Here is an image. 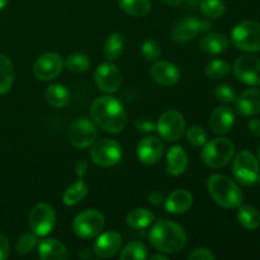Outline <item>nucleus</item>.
<instances>
[{
	"instance_id": "f257e3e1",
	"label": "nucleus",
	"mask_w": 260,
	"mask_h": 260,
	"mask_svg": "<svg viewBox=\"0 0 260 260\" xmlns=\"http://www.w3.org/2000/svg\"><path fill=\"white\" fill-rule=\"evenodd\" d=\"M94 123L109 134H119L127 123V114L121 102L114 96H99L90 107Z\"/></svg>"
},
{
	"instance_id": "f03ea898",
	"label": "nucleus",
	"mask_w": 260,
	"mask_h": 260,
	"mask_svg": "<svg viewBox=\"0 0 260 260\" xmlns=\"http://www.w3.org/2000/svg\"><path fill=\"white\" fill-rule=\"evenodd\" d=\"M150 243L156 250L177 254L187 244V234L182 226L168 220H159L150 231Z\"/></svg>"
},
{
	"instance_id": "7ed1b4c3",
	"label": "nucleus",
	"mask_w": 260,
	"mask_h": 260,
	"mask_svg": "<svg viewBox=\"0 0 260 260\" xmlns=\"http://www.w3.org/2000/svg\"><path fill=\"white\" fill-rule=\"evenodd\" d=\"M207 189L212 200L223 208L233 210L243 203V192L239 185L226 175H211L207 180Z\"/></svg>"
},
{
	"instance_id": "20e7f679",
	"label": "nucleus",
	"mask_w": 260,
	"mask_h": 260,
	"mask_svg": "<svg viewBox=\"0 0 260 260\" xmlns=\"http://www.w3.org/2000/svg\"><path fill=\"white\" fill-rule=\"evenodd\" d=\"M203 146L205 147H203L201 157L207 167L213 168V169H218V168L228 165L235 152V146L233 142L229 139H222V137L211 140L210 142H206Z\"/></svg>"
},
{
	"instance_id": "39448f33",
	"label": "nucleus",
	"mask_w": 260,
	"mask_h": 260,
	"mask_svg": "<svg viewBox=\"0 0 260 260\" xmlns=\"http://www.w3.org/2000/svg\"><path fill=\"white\" fill-rule=\"evenodd\" d=\"M234 46L246 52H260V24L254 20H244L231 30Z\"/></svg>"
},
{
	"instance_id": "423d86ee",
	"label": "nucleus",
	"mask_w": 260,
	"mask_h": 260,
	"mask_svg": "<svg viewBox=\"0 0 260 260\" xmlns=\"http://www.w3.org/2000/svg\"><path fill=\"white\" fill-rule=\"evenodd\" d=\"M259 162L256 157L248 150L238 152L233 161L234 177L239 183L251 187L259 179Z\"/></svg>"
},
{
	"instance_id": "0eeeda50",
	"label": "nucleus",
	"mask_w": 260,
	"mask_h": 260,
	"mask_svg": "<svg viewBox=\"0 0 260 260\" xmlns=\"http://www.w3.org/2000/svg\"><path fill=\"white\" fill-rule=\"evenodd\" d=\"M106 225L103 213L96 210H85L76 215L73 221V230L81 239H91L98 236Z\"/></svg>"
},
{
	"instance_id": "6e6552de",
	"label": "nucleus",
	"mask_w": 260,
	"mask_h": 260,
	"mask_svg": "<svg viewBox=\"0 0 260 260\" xmlns=\"http://www.w3.org/2000/svg\"><path fill=\"white\" fill-rule=\"evenodd\" d=\"M91 160L102 168L114 167L122 159V146L111 139H103L94 142L91 147Z\"/></svg>"
},
{
	"instance_id": "1a4fd4ad",
	"label": "nucleus",
	"mask_w": 260,
	"mask_h": 260,
	"mask_svg": "<svg viewBox=\"0 0 260 260\" xmlns=\"http://www.w3.org/2000/svg\"><path fill=\"white\" fill-rule=\"evenodd\" d=\"M212 28V23L196 17H187L175 23L172 28V40L177 43H184L193 40L200 33L208 32Z\"/></svg>"
},
{
	"instance_id": "9d476101",
	"label": "nucleus",
	"mask_w": 260,
	"mask_h": 260,
	"mask_svg": "<svg viewBox=\"0 0 260 260\" xmlns=\"http://www.w3.org/2000/svg\"><path fill=\"white\" fill-rule=\"evenodd\" d=\"M68 137L70 144L76 149H86L95 142L96 126L94 122L86 117L75 119L70 124L68 131Z\"/></svg>"
},
{
	"instance_id": "9b49d317",
	"label": "nucleus",
	"mask_w": 260,
	"mask_h": 260,
	"mask_svg": "<svg viewBox=\"0 0 260 260\" xmlns=\"http://www.w3.org/2000/svg\"><path fill=\"white\" fill-rule=\"evenodd\" d=\"M56 225V212L52 206L38 203L29 213V226L37 236H46Z\"/></svg>"
},
{
	"instance_id": "f8f14e48",
	"label": "nucleus",
	"mask_w": 260,
	"mask_h": 260,
	"mask_svg": "<svg viewBox=\"0 0 260 260\" xmlns=\"http://www.w3.org/2000/svg\"><path fill=\"white\" fill-rule=\"evenodd\" d=\"M185 121L180 112L169 109L164 112L156 124V131L167 141H178L184 134Z\"/></svg>"
},
{
	"instance_id": "ddd939ff",
	"label": "nucleus",
	"mask_w": 260,
	"mask_h": 260,
	"mask_svg": "<svg viewBox=\"0 0 260 260\" xmlns=\"http://www.w3.org/2000/svg\"><path fill=\"white\" fill-rule=\"evenodd\" d=\"M234 74L246 85H260V58L254 55H243L234 63Z\"/></svg>"
},
{
	"instance_id": "4468645a",
	"label": "nucleus",
	"mask_w": 260,
	"mask_h": 260,
	"mask_svg": "<svg viewBox=\"0 0 260 260\" xmlns=\"http://www.w3.org/2000/svg\"><path fill=\"white\" fill-rule=\"evenodd\" d=\"M96 86L104 93H116L122 85V74L119 69L112 62H104L96 68L94 73Z\"/></svg>"
},
{
	"instance_id": "2eb2a0df",
	"label": "nucleus",
	"mask_w": 260,
	"mask_h": 260,
	"mask_svg": "<svg viewBox=\"0 0 260 260\" xmlns=\"http://www.w3.org/2000/svg\"><path fill=\"white\" fill-rule=\"evenodd\" d=\"M63 69V61L58 53L47 52L37 58L33 66V73L38 80L48 81L57 78Z\"/></svg>"
},
{
	"instance_id": "dca6fc26",
	"label": "nucleus",
	"mask_w": 260,
	"mask_h": 260,
	"mask_svg": "<svg viewBox=\"0 0 260 260\" xmlns=\"http://www.w3.org/2000/svg\"><path fill=\"white\" fill-rule=\"evenodd\" d=\"M122 245V235L117 231H107L98 236L93 246L94 254L101 259H108L116 255Z\"/></svg>"
},
{
	"instance_id": "f3484780",
	"label": "nucleus",
	"mask_w": 260,
	"mask_h": 260,
	"mask_svg": "<svg viewBox=\"0 0 260 260\" xmlns=\"http://www.w3.org/2000/svg\"><path fill=\"white\" fill-rule=\"evenodd\" d=\"M164 152V145L161 140L155 136L142 139L137 145V157L146 165H154L161 159Z\"/></svg>"
},
{
	"instance_id": "a211bd4d",
	"label": "nucleus",
	"mask_w": 260,
	"mask_h": 260,
	"mask_svg": "<svg viewBox=\"0 0 260 260\" xmlns=\"http://www.w3.org/2000/svg\"><path fill=\"white\" fill-rule=\"evenodd\" d=\"M152 80L161 86H173L179 81L180 71L173 62L169 61H157L150 69Z\"/></svg>"
},
{
	"instance_id": "6ab92c4d",
	"label": "nucleus",
	"mask_w": 260,
	"mask_h": 260,
	"mask_svg": "<svg viewBox=\"0 0 260 260\" xmlns=\"http://www.w3.org/2000/svg\"><path fill=\"white\" fill-rule=\"evenodd\" d=\"M235 123V113L228 106H221L213 109L210 117V127L213 134L225 135L233 128Z\"/></svg>"
},
{
	"instance_id": "aec40b11",
	"label": "nucleus",
	"mask_w": 260,
	"mask_h": 260,
	"mask_svg": "<svg viewBox=\"0 0 260 260\" xmlns=\"http://www.w3.org/2000/svg\"><path fill=\"white\" fill-rule=\"evenodd\" d=\"M235 102L239 114L245 117L256 116L260 113V89H248Z\"/></svg>"
},
{
	"instance_id": "412c9836",
	"label": "nucleus",
	"mask_w": 260,
	"mask_h": 260,
	"mask_svg": "<svg viewBox=\"0 0 260 260\" xmlns=\"http://www.w3.org/2000/svg\"><path fill=\"white\" fill-rule=\"evenodd\" d=\"M193 205L192 193L185 189H177L165 200V210L173 215H182L188 212Z\"/></svg>"
},
{
	"instance_id": "4be33fe9",
	"label": "nucleus",
	"mask_w": 260,
	"mask_h": 260,
	"mask_svg": "<svg viewBox=\"0 0 260 260\" xmlns=\"http://www.w3.org/2000/svg\"><path fill=\"white\" fill-rule=\"evenodd\" d=\"M38 255L42 260H65L69 258V251L61 241L45 239L38 245Z\"/></svg>"
},
{
	"instance_id": "5701e85b",
	"label": "nucleus",
	"mask_w": 260,
	"mask_h": 260,
	"mask_svg": "<svg viewBox=\"0 0 260 260\" xmlns=\"http://www.w3.org/2000/svg\"><path fill=\"white\" fill-rule=\"evenodd\" d=\"M188 167V155L182 146H173L168 151L167 172L168 174L177 177L183 174Z\"/></svg>"
},
{
	"instance_id": "b1692460",
	"label": "nucleus",
	"mask_w": 260,
	"mask_h": 260,
	"mask_svg": "<svg viewBox=\"0 0 260 260\" xmlns=\"http://www.w3.org/2000/svg\"><path fill=\"white\" fill-rule=\"evenodd\" d=\"M200 47L208 55H220L229 47V40L223 33H208L201 40Z\"/></svg>"
},
{
	"instance_id": "393cba45",
	"label": "nucleus",
	"mask_w": 260,
	"mask_h": 260,
	"mask_svg": "<svg viewBox=\"0 0 260 260\" xmlns=\"http://www.w3.org/2000/svg\"><path fill=\"white\" fill-rule=\"evenodd\" d=\"M84 175H78V180L66 188L62 196V202L66 206H75L86 197L89 192L88 185L84 182Z\"/></svg>"
},
{
	"instance_id": "a878e982",
	"label": "nucleus",
	"mask_w": 260,
	"mask_h": 260,
	"mask_svg": "<svg viewBox=\"0 0 260 260\" xmlns=\"http://www.w3.org/2000/svg\"><path fill=\"white\" fill-rule=\"evenodd\" d=\"M154 213L146 208H134L126 216V222L135 230H144L154 222Z\"/></svg>"
},
{
	"instance_id": "bb28decb",
	"label": "nucleus",
	"mask_w": 260,
	"mask_h": 260,
	"mask_svg": "<svg viewBox=\"0 0 260 260\" xmlns=\"http://www.w3.org/2000/svg\"><path fill=\"white\" fill-rule=\"evenodd\" d=\"M46 101L53 108H63L70 101L69 90L61 84H52L47 88L45 93Z\"/></svg>"
},
{
	"instance_id": "cd10ccee",
	"label": "nucleus",
	"mask_w": 260,
	"mask_h": 260,
	"mask_svg": "<svg viewBox=\"0 0 260 260\" xmlns=\"http://www.w3.org/2000/svg\"><path fill=\"white\" fill-rule=\"evenodd\" d=\"M14 81V66L8 56L0 53V95L10 90Z\"/></svg>"
},
{
	"instance_id": "c85d7f7f",
	"label": "nucleus",
	"mask_w": 260,
	"mask_h": 260,
	"mask_svg": "<svg viewBox=\"0 0 260 260\" xmlns=\"http://www.w3.org/2000/svg\"><path fill=\"white\" fill-rule=\"evenodd\" d=\"M238 220L243 228L246 230H255L260 225V215L255 207L253 206H239Z\"/></svg>"
},
{
	"instance_id": "c756f323",
	"label": "nucleus",
	"mask_w": 260,
	"mask_h": 260,
	"mask_svg": "<svg viewBox=\"0 0 260 260\" xmlns=\"http://www.w3.org/2000/svg\"><path fill=\"white\" fill-rule=\"evenodd\" d=\"M118 4L126 14L136 18L145 17L151 10L150 0H119Z\"/></svg>"
},
{
	"instance_id": "7c9ffc66",
	"label": "nucleus",
	"mask_w": 260,
	"mask_h": 260,
	"mask_svg": "<svg viewBox=\"0 0 260 260\" xmlns=\"http://www.w3.org/2000/svg\"><path fill=\"white\" fill-rule=\"evenodd\" d=\"M124 47L123 36L119 33H112L104 42V56L108 61H114L121 56Z\"/></svg>"
},
{
	"instance_id": "2f4dec72",
	"label": "nucleus",
	"mask_w": 260,
	"mask_h": 260,
	"mask_svg": "<svg viewBox=\"0 0 260 260\" xmlns=\"http://www.w3.org/2000/svg\"><path fill=\"white\" fill-rule=\"evenodd\" d=\"M63 66L71 73H84L90 66V60L85 53L74 52L68 56V58L63 62Z\"/></svg>"
},
{
	"instance_id": "473e14b6",
	"label": "nucleus",
	"mask_w": 260,
	"mask_h": 260,
	"mask_svg": "<svg viewBox=\"0 0 260 260\" xmlns=\"http://www.w3.org/2000/svg\"><path fill=\"white\" fill-rule=\"evenodd\" d=\"M147 258V248L141 241L128 243L121 253L122 260H144Z\"/></svg>"
},
{
	"instance_id": "72a5a7b5",
	"label": "nucleus",
	"mask_w": 260,
	"mask_h": 260,
	"mask_svg": "<svg viewBox=\"0 0 260 260\" xmlns=\"http://www.w3.org/2000/svg\"><path fill=\"white\" fill-rule=\"evenodd\" d=\"M206 75L211 79H222L225 76H228L231 71V65L225 60H221V58H216L212 60L211 62L207 63L206 66Z\"/></svg>"
},
{
	"instance_id": "f704fd0d",
	"label": "nucleus",
	"mask_w": 260,
	"mask_h": 260,
	"mask_svg": "<svg viewBox=\"0 0 260 260\" xmlns=\"http://www.w3.org/2000/svg\"><path fill=\"white\" fill-rule=\"evenodd\" d=\"M200 9L206 17L217 19V18L222 17L226 7L222 0H202L200 3Z\"/></svg>"
},
{
	"instance_id": "c9c22d12",
	"label": "nucleus",
	"mask_w": 260,
	"mask_h": 260,
	"mask_svg": "<svg viewBox=\"0 0 260 260\" xmlns=\"http://www.w3.org/2000/svg\"><path fill=\"white\" fill-rule=\"evenodd\" d=\"M187 141L193 146H203L207 142V134L201 126H192L187 131Z\"/></svg>"
},
{
	"instance_id": "e433bc0d",
	"label": "nucleus",
	"mask_w": 260,
	"mask_h": 260,
	"mask_svg": "<svg viewBox=\"0 0 260 260\" xmlns=\"http://www.w3.org/2000/svg\"><path fill=\"white\" fill-rule=\"evenodd\" d=\"M215 95L222 103H233L238 98L235 89L231 85H228V84H220V85L216 86Z\"/></svg>"
},
{
	"instance_id": "4c0bfd02",
	"label": "nucleus",
	"mask_w": 260,
	"mask_h": 260,
	"mask_svg": "<svg viewBox=\"0 0 260 260\" xmlns=\"http://www.w3.org/2000/svg\"><path fill=\"white\" fill-rule=\"evenodd\" d=\"M36 244H37V235L36 234H24L18 240L15 249H17V253L23 255V254L30 253L36 246Z\"/></svg>"
},
{
	"instance_id": "58836bf2",
	"label": "nucleus",
	"mask_w": 260,
	"mask_h": 260,
	"mask_svg": "<svg viewBox=\"0 0 260 260\" xmlns=\"http://www.w3.org/2000/svg\"><path fill=\"white\" fill-rule=\"evenodd\" d=\"M142 55L146 58L147 61H155L157 60V57L161 53V48H160V45L155 40H146L144 43H142Z\"/></svg>"
},
{
	"instance_id": "ea45409f",
	"label": "nucleus",
	"mask_w": 260,
	"mask_h": 260,
	"mask_svg": "<svg viewBox=\"0 0 260 260\" xmlns=\"http://www.w3.org/2000/svg\"><path fill=\"white\" fill-rule=\"evenodd\" d=\"M189 260H215L216 255L207 248H198L188 256Z\"/></svg>"
},
{
	"instance_id": "a19ab883",
	"label": "nucleus",
	"mask_w": 260,
	"mask_h": 260,
	"mask_svg": "<svg viewBox=\"0 0 260 260\" xmlns=\"http://www.w3.org/2000/svg\"><path fill=\"white\" fill-rule=\"evenodd\" d=\"M135 127L137 128V131L142 132V134H150V132L156 129V124L147 118L136 119V121H135Z\"/></svg>"
},
{
	"instance_id": "79ce46f5",
	"label": "nucleus",
	"mask_w": 260,
	"mask_h": 260,
	"mask_svg": "<svg viewBox=\"0 0 260 260\" xmlns=\"http://www.w3.org/2000/svg\"><path fill=\"white\" fill-rule=\"evenodd\" d=\"M9 256V241L3 234H0V260H4Z\"/></svg>"
},
{
	"instance_id": "37998d69",
	"label": "nucleus",
	"mask_w": 260,
	"mask_h": 260,
	"mask_svg": "<svg viewBox=\"0 0 260 260\" xmlns=\"http://www.w3.org/2000/svg\"><path fill=\"white\" fill-rule=\"evenodd\" d=\"M249 129L254 136L260 137V119L253 118L249 121Z\"/></svg>"
},
{
	"instance_id": "c03bdc74",
	"label": "nucleus",
	"mask_w": 260,
	"mask_h": 260,
	"mask_svg": "<svg viewBox=\"0 0 260 260\" xmlns=\"http://www.w3.org/2000/svg\"><path fill=\"white\" fill-rule=\"evenodd\" d=\"M86 170H88V164L85 160H79L75 164V173L76 175H85Z\"/></svg>"
},
{
	"instance_id": "a18cd8bd",
	"label": "nucleus",
	"mask_w": 260,
	"mask_h": 260,
	"mask_svg": "<svg viewBox=\"0 0 260 260\" xmlns=\"http://www.w3.org/2000/svg\"><path fill=\"white\" fill-rule=\"evenodd\" d=\"M147 198H149V202L152 203V205H154V206H159L160 203L162 202L161 193L156 192V190H155V192L150 193V194L147 196Z\"/></svg>"
},
{
	"instance_id": "49530a36",
	"label": "nucleus",
	"mask_w": 260,
	"mask_h": 260,
	"mask_svg": "<svg viewBox=\"0 0 260 260\" xmlns=\"http://www.w3.org/2000/svg\"><path fill=\"white\" fill-rule=\"evenodd\" d=\"M79 258L81 259H89L90 258V251H89L88 248H83L79 253Z\"/></svg>"
},
{
	"instance_id": "de8ad7c7",
	"label": "nucleus",
	"mask_w": 260,
	"mask_h": 260,
	"mask_svg": "<svg viewBox=\"0 0 260 260\" xmlns=\"http://www.w3.org/2000/svg\"><path fill=\"white\" fill-rule=\"evenodd\" d=\"M167 5H170V7H178L182 3H184L185 0H162Z\"/></svg>"
},
{
	"instance_id": "09e8293b",
	"label": "nucleus",
	"mask_w": 260,
	"mask_h": 260,
	"mask_svg": "<svg viewBox=\"0 0 260 260\" xmlns=\"http://www.w3.org/2000/svg\"><path fill=\"white\" fill-rule=\"evenodd\" d=\"M150 259L152 260H167L168 256L167 255H162V254H155V255H151L150 256Z\"/></svg>"
},
{
	"instance_id": "8fccbe9b",
	"label": "nucleus",
	"mask_w": 260,
	"mask_h": 260,
	"mask_svg": "<svg viewBox=\"0 0 260 260\" xmlns=\"http://www.w3.org/2000/svg\"><path fill=\"white\" fill-rule=\"evenodd\" d=\"M8 2H9V0H0V10H3L5 7H7Z\"/></svg>"
},
{
	"instance_id": "3c124183",
	"label": "nucleus",
	"mask_w": 260,
	"mask_h": 260,
	"mask_svg": "<svg viewBox=\"0 0 260 260\" xmlns=\"http://www.w3.org/2000/svg\"><path fill=\"white\" fill-rule=\"evenodd\" d=\"M259 160H260V147H259Z\"/></svg>"
},
{
	"instance_id": "603ef678",
	"label": "nucleus",
	"mask_w": 260,
	"mask_h": 260,
	"mask_svg": "<svg viewBox=\"0 0 260 260\" xmlns=\"http://www.w3.org/2000/svg\"><path fill=\"white\" fill-rule=\"evenodd\" d=\"M258 182H259V184H260V177H259V179H258Z\"/></svg>"
}]
</instances>
